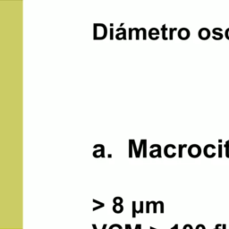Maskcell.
<instances>
[{
    "label": "cell",
    "mask_w": 229,
    "mask_h": 229,
    "mask_svg": "<svg viewBox=\"0 0 229 229\" xmlns=\"http://www.w3.org/2000/svg\"><path fill=\"white\" fill-rule=\"evenodd\" d=\"M188 153L192 158H198L201 153V150L198 145H192L189 148Z\"/></svg>",
    "instance_id": "1"
},
{
    "label": "cell",
    "mask_w": 229,
    "mask_h": 229,
    "mask_svg": "<svg viewBox=\"0 0 229 229\" xmlns=\"http://www.w3.org/2000/svg\"><path fill=\"white\" fill-rule=\"evenodd\" d=\"M204 154L207 158H213L216 155L215 152V146L213 145H207L204 149Z\"/></svg>",
    "instance_id": "2"
},
{
    "label": "cell",
    "mask_w": 229,
    "mask_h": 229,
    "mask_svg": "<svg viewBox=\"0 0 229 229\" xmlns=\"http://www.w3.org/2000/svg\"><path fill=\"white\" fill-rule=\"evenodd\" d=\"M113 210H114V212L121 213L124 210V207L121 204H114V207H113Z\"/></svg>",
    "instance_id": "3"
},
{
    "label": "cell",
    "mask_w": 229,
    "mask_h": 229,
    "mask_svg": "<svg viewBox=\"0 0 229 229\" xmlns=\"http://www.w3.org/2000/svg\"><path fill=\"white\" fill-rule=\"evenodd\" d=\"M225 155H226V157L227 158H229V142H227L226 143H225Z\"/></svg>",
    "instance_id": "4"
},
{
    "label": "cell",
    "mask_w": 229,
    "mask_h": 229,
    "mask_svg": "<svg viewBox=\"0 0 229 229\" xmlns=\"http://www.w3.org/2000/svg\"><path fill=\"white\" fill-rule=\"evenodd\" d=\"M186 145H179V149H180V150H179V158H182V153H183V147H185Z\"/></svg>",
    "instance_id": "5"
},
{
    "label": "cell",
    "mask_w": 229,
    "mask_h": 229,
    "mask_svg": "<svg viewBox=\"0 0 229 229\" xmlns=\"http://www.w3.org/2000/svg\"><path fill=\"white\" fill-rule=\"evenodd\" d=\"M218 157L222 158V146L221 145L218 146Z\"/></svg>",
    "instance_id": "6"
},
{
    "label": "cell",
    "mask_w": 229,
    "mask_h": 229,
    "mask_svg": "<svg viewBox=\"0 0 229 229\" xmlns=\"http://www.w3.org/2000/svg\"><path fill=\"white\" fill-rule=\"evenodd\" d=\"M133 206H134V215H133V217H135L136 213H137V210L135 209V201L133 202Z\"/></svg>",
    "instance_id": "7"
},
{
    "label": "cell",
    "mask_w": 229,
    "mask_h": 229,
    "mask_svg": "<svg viewBox=\"0 0 229 229\" xmlns=\"http://www.w3.org/2000/svg\"><path fill=\"white\" fill-rule=\"evenodd\" d=\"M196 229H206V228H205V226L203 225H198L196 226Z\"/></svg>",
    "instance_id": "8"
},
{
    "label": "cell",
    "mask_w": 229,
    "mask_h": 229,
    "mask_svg": "<svg viewBox=\"0 0 229 229\" xmlns=\"http://www.w3.org/2000/svg\"><path fill=\"white\" fill-rule=\"evenodd\" d=\"M183 229H192V227L191 225H186L183 226Z\"/></svg>",
    "instance_id": "9"
},
{
    "label": "cell",
    "mask_w": 229,
    "mask_h": 229,
    "mask_svg": "<svg viewBox=\"0 0 229 229\" xmlns=\"http://www.w3.org/2000/svg\"><path fill=\"white\" fill-rule=\"evenodd\" d=\"M177 228H178V225H175V226L172 227L171 229H177Z\"/></svg>",
    "instance_id": "10"
},
{
    "label": "cell",
    "mask_w": 229,
    "mask_h": 229,
    "mask_svg": "<svg viewBox=\"0 0 229 229\" xmlns=\"http://www.w3.org/2000/svg\"><path fill=\"white\" fill-rule=\"evenodd\" d=\"M219 226H220V225H216V228H215V229H219Z\"/></svg>",
    "instance_id": "11"
},
{
    "label": "cell",
    "mask_w": 229,
    "mask_h": 229,
    "mask_svg": "<svg viewBox=\"0 0 229 229\" xmlns=\"http://www.w3.org/2000/svg\"><path fill=\"white\" fill-rule=\"evenodd\" d=\"M222 227H223V229H226V226H225V225H222Z\"/></svg>",
    "instance_id": "12"
}]
</instances>
